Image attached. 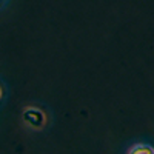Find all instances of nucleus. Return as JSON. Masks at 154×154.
Here are the masks:
<instances>
[{
  "label": "nucleus",
  "mask_w": 154,
  "mask_h": 154,
  "mask_svg": "<svg viewBox=\"0 0 154 154\" xmlns=\"http://www.w3.org/2000/svg\"><path fill=\"white\" fill-rule=\"evenodd\" d=\"M23 120L26 122L31 126L35 128H40L45 125V114L40 109H35V108H28L26 111L23 112Z\"/></svg>",
  "instance_id": "f257e3e1"
},
{
  "label": "nucleus",
  "mask_w": 154,
  "mask_h": 154,
  "mask_svg": "<svg viewBox=\"0 0 154 154\" xmlns=\"http://www.w3.org/2000/svg\"><path fill=\"white\" fill-rule=\"evenodd\" d=\"M130 154H154V151L148 145H137L130 151Z\"/></svg>",
  "instance_id": "f03ea898"
},
{
  "label": "nucleus",
  "mask_w": 154,
  "mask_h": 154,
  "mask_svg": "<svg viewBox=\"0 0 154 154\" xmlns=\"http://www.w3.org/2000/svg\"><path fill=\"white\" fill-rule=\"evenodd\" d=\"M0 97H2V89H0Z\"/></svg>",
  "instance_id": "7ed1b4c3"
}]
</instances>
